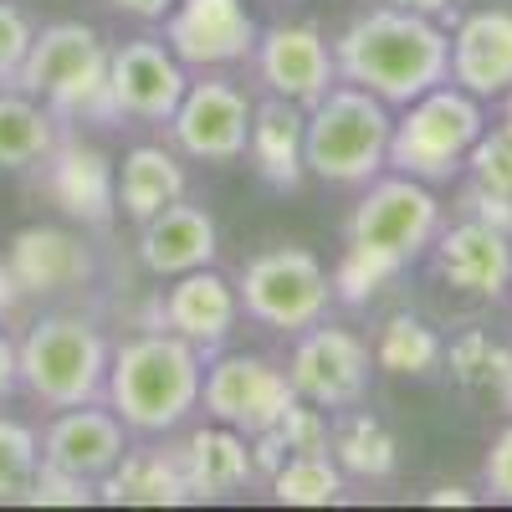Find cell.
<instances>
[{"instance_id": "cell-1", "label": "cell", "mask_w": 512, "mask_h": 512, "mask_svg": "<svg viewBox=\"0 0 512 512\" xmlns=\"http://www.w3.org/2000/svg\"><path fill=\"white\" fill-rule=\"evenodd\" d=\"M338 82L374 93L379 103L405 108L420 93L451 82V36L436 16L400 11V6H369L333 36Z\"/></svg>"}, {"instance_id": "cell-2", "label": "cell", "mask_w": 512, "mask_h": 512, "mask_svg": "<svg viewBox=\"0 0 512 512\" xmlns=\"http://www.w3.org/2000/svg\"><path fill=\"white\" fill-rule=\"evenodd\" d=\"M205 354L169 328H149L113 349L108 359V410L123 420V431L169 436L200 410Z\"/></svg>"}, {"instance_id": "cell-3", "label": "cell", "mask_w": 512, "mask_h": 512, "mask_svg": "<svg viewBox=\"0 0 512 512\" xmlns=\"http://www.w3.org/2000/svg\"><path fill=\"white\" fill-rule=\"evenodd\" d=\"M16 88L41 98L62 123H118L108 88V41L82 21H52L31 36Z\"/></svg>"}, {"instance_id": "cell-4", "label": "cell", "mask_w": 512, "mask_h": 512, "mask_svg": "<svg viewBox=\"0 0 512 512\" xmlns=\"http://www.w3.org/2000/svg\"><path fill=\"white\" fill-rule=\"evenodd\" d=\"M390 134V103L354 82H333L308 108V175L323 185H369L390 169Z\"/></svg>"}, {"instance_id": "cell-5", "label": "cell", "mask_w": 512, "mask_h": 512, "mask_svg": "<svg viewBox=\"0 0 512 512\" xmlns=\"http://www.w3.org/2000/svg\"><path fill=\"white\" fill-rule=\"evenodd\" d=\"M108 338L98 333V323H88L82 313H47L26 328V338L16 344V364H21V384L26 395L67 410V405H93L108 384Z\"/></svg>"}, {"instance_id": "cell-6", "label": "cell", "mask_w": 512, "mask_h": 512, "mask_svg": "<svg viewBox=\"0 0 512 512\" xmlns=\"http://www.w3.org/2000/svg\"><path fill=\"white\" fill-rule=\"evenodd\" d=\"M482 128H487L482 98H472L456 82H441V88L405 103V113L395 118L390 169L410 175V180H425V185H446L466 164L472 144L482 139Z\"/></svg>"}, {"instance_id": "cell-7", "label": "cell", "mask_w": 512, "mask_h": 512, "mask_svg": "<svg viewBox=\"0 0 512 512\" xmlns=\"http://www.w3.org/2000/svg\"><path fill=\"white\" fill-rule=\"evenodd\" d=\"M236 297L256 323H267L277 333H303L323 323L333 303V272L308 246H272L241 267Z\"/></svg>"}, {"instance_id": "cell-8", "label": "cell", "mask_w": 512, "mask_h": 512, "mask_svg": "<svg viewBox=\"0 0 512 512\" xmlns=\"http://www.w3.org/2000/svg\"><path fill=\"white\" fill-rule=\"evenodd\" d=\"M436 231H441V200L425 180L410 175H374L349 216V241L395 262L400 272L436 246Z\"/></svg>"}, {"instance_id": "cell-9", "label": "cell", "mask_w": 512, "mask_h": 512, "mask_svg": "<svg viewBox=\"0 0 512 512\" xmlns=\"http://www.w3.org/2000/svg\"><path fill=\"white\" fill-rule=\"evenodd\" d=\"M297 400L287 369L256 359V354H226L216 364H205L200 405L210 420L231 425L241 436H262L282 420V410Z\"/></svg>"}, {"instance_id": "cell-10", "label": "cell", "mask_w": 512, "mask_h": 512, "mask_svg": "<svg viewBox=\"0 0 512 512\" xmlns=\"http://www.w3.org/2000/svg\"><path fill=\"white\" fill-rule=\"evenodd\" d=\"M369 364H374V354L359 333L313 323L292 344L287 379H292L297 400H308L318 410H349L369 390Z\"/></svg>"}, {"instance_id": "cell-11", "label": "cell", "mask_w": 512, "mask_h": 512, "mask_svg": "<svg viewBox=\"0 0 512 512\" xmlns=\"http://www.w3.org/2000/svg\"><path fill=\"white\" fill-rule=\"evenodd\" d=\"M251 98L226 77H205V82H190L180 108L169 113V139L185 159H200V164H231L246 154V139H251Z\"/></svg>"}, {"instance_id": "cell-12", "label": "cell", "mask_w": 512, "mask_h": 512, "mask_svg": "<svg viewBox=\"0 0 512 512\" xmlns=\"http://www.w3.org/2000/svg\"><path fill=\"white\" fill-rule=\"evenodd\" d=\"M251 67H256V77H262V88L272 98H287L297 108H313L338 82L333 41L313 21H277L267 31H256Z\"/></svg>"}, {"instance_id": "cell-13", "label": "cell", "mask_w": 512, "mask_h": 512, "mask_svg": "<svg viewBox=\"0 0 512 512\" xmlns=\"http://www.w3.org/2000/svg\"><path fill=\"white\" fill-rule=\"evenodd\" d=\"M164 47L195 72L241 67L256 52V21L246 0H175L164 16Z\"/></svg>"}, {"instance_id": "cell-14", "label": "cell", "mask_w": 512, "mask_h": 512, "mask_svg": "<svg viewBox=\"0 0 512 512\" xmlns=\"http://www.w3.org/2000/svg\"><path fill=\"white\" fill-rule=\"evenodd\" d=\"M108 88L118 118L139 123H169V113L180 108L190 77L185 62L154 36H134L123 47H108Z\"/></svg>"}, {"instance_id": "cell-15", "label": "cell", "mask_w": 512, "mask_h": 512, "mask_svg": "<svg viewBox=\"0 0 512 512\" xmlns=\"http://www.w3.org/2000/svg\"><path fill=\"white\" fill-rule=\"evenodd\" d=\"M41 190L52 195V205L67 221L88 226V231H108L118 216V169L98 144L82 139H57L52 154L36 164Z\"/></svg>"}, {"instance_id": "cell-16", "label": "cell", "mask_w": 512, "mask_h": 512, "mask_svg": "<svg viewBox=\"0 0 512 512\" xmlns=\"http://www.w3.org/2000/svg\"><path fill=\"white\" fill-rule=\"evenodd\" d=\"M6 262L16 272L21 297H67L88 287L98 272L93 246L67 226H21L6 246Z\"/></svg>"}, {"instance_id": "cell-17", "label": "cell", "mask_w": 512, "mask_h": 512, "mask_svg": "<svg viewBox=\"0 0 512 512\" xmlns=\"http://www.w3.org/2000/svg\"><path fill=\"white\" fill-rule=\"evenodd\" d=\"M154 313H159V328L180 333L200 354H216L241 318V297H236V282H226L216 267H195L175 277V287L154 303Z\"/></svg>"}, {"instance_id": "cell-18", "label": "cell", "mask_w": 512, "mask_h": 512, "mask_svg": "<svg viewBox=\"0 0 512 512\" xmlns=\"http://www.w3.org/2000/svg\"><path fill=\"white\" fill-rule=\"evenodd\" d=\"M451 82L472 98H507L512 93V11L487 6L461 16L451 31Z\"/></svg>"}, {"instance_id": "cell-19", "label": "cell", "mask_w": 512, "mask_h": 512, "mask_svg": "<svg viewBox=\"0 0 512 512\" xmlns=\"http://www.w3.org/2000/svg\"><path fill=\"white\" fill-rule=\"evenodd\" d=\"M436 267L451 287L472 292V297H507L512 287V236L497 226H482L472 216H461L456 226L436 231Z\"/></svg>"}, {"instance_id": "cell-20", "label": "cell", "mask_w": 512, "mask_h": 512, "mask_svg": "<svg viewBox=\"0 0 512 512\" xmlns=\"http://www.w3.org/2000/svg\"><path fill=\"white\" fill-rule=\"evenodd\" d=\"M123 451H128L123 420L113 410H98V400L57 410V420L47 425V436H41V461L62 466L72 477H88V482H103Z\"/></svg>"}, {"instance_id": "cell-21", "label": "cell", "mask_w": 512, "mask_h": 512, "mask_svg": "<svg viewBox=\"0 0 512 512\" xmlns=\"http://www.w3.org/2000/svg\"><path fill=\"white\" fill-rule=\"evenodd\" d=\"M216 251H221L216 221H210L200 205H185V200L164 205L159 216H149L139 226V262H144V272L169 277V282L195 272V267H210Z\"/></svg>"}, {"instance_id": "cell-22", "label": "cell", "mask_w": 512, "mask_h": 512, "mask_svg": "<svg viewBox=\"0 0 512 512\" xmlns=\"http://www.w3.org/2000/svg\"><path fill=\"white\" fill-rule=\"evenodd\" d=\"M246 154L272 190H297L308 180V108L267 93V103L251 108Z\"/></svg>"}, {"instance_id": "cell-23", "label": "cell", "mask_w": 512, "mask_h": 512, "mask_svg": "<svg viewBox=\"0 0 512 512\" xmlns=\"http://www.w3.org/2000/svg\"><path fill=\"white\" fill-rule=\"evenodd\" d=\"M98 502L113 507H180L190 502L180 446H128L118 466L98 482Z\"/></svg>"}, {"instance_id": "cell-24", "label": "cell", "mask_w": 512, "mask_h": 512, "mask_svg": "<svg viewBox=\"0 0 512 512\" xmlns=\"http://www.w3.org/2000/svg\"><path fill=\"white\" fill-rule=\"evenodd\" d=\"M185 451V482H190V502H226L241 487L256 482V456H251V436L231 431V425H200V431L180 446Z\"/></svg>"}, {"instance_id": "cell-25", "label": "cell", "mask_w": 512, "mask_h": 512, "mask_svg": "<svg viewBox=\"0 0 512 512\" xmlns=\"http://www.w3.org/2000/svg\"><path fill=\"white\" fill-rule=\"evenodd\" d=\"M185 200V164L164 144H134L118 164V210L134 226L159 216L164 205Z\"/></svg>"}, {"instance_id": "cell-26", "label": "cell", "mask_w": 512, "mask_h": 512, "mask_svg": "<svg viewBox=\"0 0 512 512\" xmlns=\"http://www.w3.org/2000/svg\"><path fill=\"white\" fill-rule=\"evenodd\" d=\"M328 456L338 461V472L359 482H384L400 466V446L390 436V425L369 410H349L328 425Z\"/></svg>"}, {"instance_id": "cell-27", "label": "cell", "mask_w": 512, "mask_h": 512, "mask_svg": "<svg viewBox=\"0 0 512 512\" xmlns=\"http://www.w3.org/2000/svg\"><path fill=\"white\" fill-rule=\"evenodd\" d=\"M62 139V118L21 93V88H0V169H36Z\"/></svg>"}, {"instance_id": "cell-28", "label": "cell", "mask_w": 512, "mask_h": 512, "mask_svg": "<svg viewBox=\"0 0 512 512\" xmlns=\"http://www.w3.org/2000/svg\"><path fill=\"white\" fill-rule=\"evenodd\" d=\"M446 359V344L436 338L431 323H420L415 313H395L390 323L379 328L374 338V364L384 374H400V379H425L436 374Z\"/></svg>"}, {"instance_id": "cell-29", "label": "cell", "mask_w": 512, "mask_h": 512, "mask_svg": "<svg viewBox=\"0 0 512 512\" xmlns=\"http://www.w3.org/2000/svg\"><path fill=\"white\" fill-rule=\"evenodd\" d=\"M267 487L282 507H328L344 497V472L328 451H292L267 477Z\"/></svg>"}, {"instance_id": "cell-30", "label": "cell", "mask_w": 512, "mask_h": 512, "mask_svg": "<svg viewBox=\"0 0 512 512\" xmlns=\"http://www.w3.org/2000/svg\"><path fill=\"white\" fill-rule=\"evenodd\" d=\"M395 277H400L395 262H384V256H374V251L349 241L344 256H338V267H333V297H338V303H349V308H364L369 297H379Z\"/></svg>"}, {"instance_id": "cell-31", "label": "cell", "mask_w": 512, "mask_h": 512, "mask_svg": "<svg viewBox=\"0 0 512 512\" xmlns=\"http://www.w3.org/2000/svg\"><path fill=\"white\" fill-rule=\"evenodd\" d=\"M507 359H512V349H497L482 328H466L456 344L446 349L441 364H451L456 384H466V390H497V379H502Z\"/></svg>"}, {"instance_id": "cell-32", "label": "cell", "mask_w": 512, "mask_h": 512, "mask_svg": "<svg viewBox=\"0 0 512 512\" xmlns=\"http://www.w3.org/2000/svg\"><path fill=\"white\" fill-rule=\"evenodd\" d=\"M41 466V441L31 425L0 415V502H21Z\"/></svg>"}, {"instance_id": "cell-33", "label": "cell", "mask_w": 512, "mask_h": 512, "mask_svg": "<svg viewBox=\"0 0 512 512\" xmlns=\"http://www.w3.org/2000/svg\"><path fill=\"white\" fill-rule=\"evenodd\" d=\"M466 169H472L477 185L512 195V113L497 128H482V139L472 144V154H466Z\"/></svg>"}, {"instance_id": "cell-34", "label": "cell", "mask_w": 512, "mask_h": 512, "mask_svg": "<svg viewBox=\"0 0 512 512\" xmlns=\"http://www.w3.org/2000/svg\"><path fill=\"white\" fill-rule=\"evenodd\" d=\"M21 502H36V507H88V502H98V482L72 477V472H62V466L41 461Z\"/></svg>"}, {"instance_id": "cell-35", "label": "cell", "mask_w": 512, "mask_h": 512, "mask_svg": "<svg viewBox=\"0 0 512 512\" xmlns=\"http://www.w3.org/2000/svg\"><path fill=\"white\" fill-rule=\"evenodd\" d=\"M31 16L21 6H11V0H0V88H16V77H21V62L31 52Z\"/></svg>"}, {"instance_id": "cell-36", "label": "cell", "mask_w": 512, "mask_h": 512, "mask_svg": "<svg viewBox=\"0 0 512 512\" xmlns=\"http://www.w3.org/2000/svg\"><path fill=\"white\" fill-rule=\"evenodd\" d=\"M461 216H472V221H482V226H497V231H507L512 236V195H502V190H487V185H466V195H461Z\"/></svg>"}, {"instance_id": "cell-37", "label": "cell", "mask_w": 512, "mask_h": 512, "mask_svg": "<svg viewBox=\"0 0 512 512\" xmlns=\"http://www.w3.org/2000/svg\"><path fill=\"white\" fill-rule=\"evenodd\" d=\"M487 492L497 502H512V425L492 436V451H487Z\"/></svg>"}, {"instance_id": "cell-38", "label": "cell", "mask_w": 512, "mask_h": 512, "mask_svg": "<svg viewBox=\"0 0 512 512\" xmlns=\"http://www.w3.org/2000/svg\"><path fill=\"white\" fill-rule=\"evenodd\" d=\"M103 6H113V11H123V16H134V21H164L175 0H103Z\"/></svg>"}, {"instance_id": "cell-39", "label": "cell", "mask_w": 512, "mask_h": 512, "mask_svg": "<svg viewBox=\"0 0 512 512\" xmlns=\"http://www.w3.org/2000/svg\"><path fill=\"white\" fill-rule=\"evenodd\" d=\"M21 384V364H16V344L6 333H0V400H6L11 390Z\"/></svg>"}, {"instance_id": "cell-40", "label": "cell", "mask_w": 512, "mask_h": 512, "mask_svg": "<svg viewBox=\"0 0 512 512\" xmlns=\"http://www.w3.org/2000/svg\"><path fill=\"white\" fill-rule=\"evenodd\" d=\"M16 303H21L16 272H11V262H6V256H0V318H11V313H16Z\"/></svg>"}, {"instance_id": "cell-41", "label": "cell", "mask_w": 512, "mask_h": 512, "mask_svg": "<svg viewBox=\"0 0 512 512\" xmlns=\"http://www.w3.org/2000/svg\"><path fill=\"white\" fill-rule=\"evenodd\" d=\"M425 502H431V507H451V502H456V507H472L477 497H472V492H466V487H436V492H431V497H425Z\"/></svg>"}, {"instance_id": "cell-42", "label": "cell", "mask_w": 512, "mask_h": 512, "mask_svg": "<svg viewBox=\"0 0 512 512\" xmlns=\"http://www.w3.org/2000/svg\"><path fill=\"white\" fill-rule=\"evenodd\" d=\"M384 6H400V11H420V16H446L451 0H384Z\"/></svg>"}, {"instance_id": "cell-43", "label": "cell", "mask_w": 512, "mask_h": 512, "mask_svg": "<svg viewBox=\"0 0 512 512\" xmlns=\"http://www.w3.org/2000/svg\"><path fill=\"white\" fill-rule=\"evenodd\" d=\"M497 395H502V405L512 410V359H507V369H502V379H497Z\"/></svg>"}, {"instance_id": "cell-44", "label": "cell", "mask_w": 512, "mask_h": 512, "mask_svg": "<svg viewBox=\"0 0 512 512\" xmlns=\"http://www.w3.org/2000/svg\"><path fill=\"white\" fill-rule=\"evenodd\" d=\"M507 113H512V93H507Z\"/></svg>"}, {"instance_id": "cell-45", "label": "cell", "mask_w": 512, "mask_h": 512, "mask_svg": "<svg viewBox=\"0 0 512 512\" xmlns=\"http://www.w3.org/2000/svg\"><path fill=\"white\" fill-rule=\"evenodd\" d=\"M507 297H512V287H507Z\"/></svg>"}]
</instances>
